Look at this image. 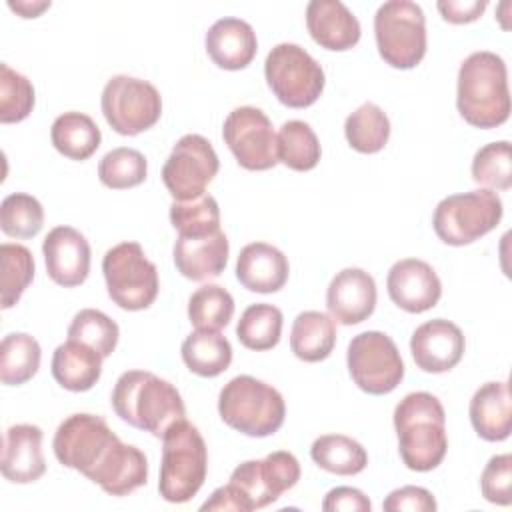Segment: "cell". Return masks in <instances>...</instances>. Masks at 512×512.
Returning a JSON list of instances; mask_svg holds the SVG:
<instances>
[{
    "label": "cell",
    "instance_id": "7a4b0ae2",
    "mask_svg": "<svg viewBox=\"0 0 512 512\" xmlns=\"http://www.w3.org/2000/svg\"><path fill=\"white\" fill-rule=\"evenodd\" d=\"M456 106L460 116L476 128L502 126L510 116L508 70L502 56L478 50L466 56L458 68Z\"/></svg>",
    "mask_w": 512,
    "mask_h": 512
},
{
    "label": "cell",
    "instance_id": "c3c4849f",
    "mask_svg": "<svg viewBox=\"0 0 512 512\" xmlns=\"http://www.w3.org/2000/svg\"><path fill=\"white\" fill-rule=\"evenodd\" d=\"M10 10H14L16 14H20L22 18H38L44 10L50 8V0H10L8 2Z\"/></svg>",
    "mask_w": 512,
    "mask_h": 512
},
{
    "label": "cell",
    "instance_id": "ffe728a7",
    "mask_svg": "<svg viewBox=\"0 0 512 512\" xmlns=\"http://www.w3.org/2000/svg\"><path fill=\"white\" fill-rule=\"evenodd\" d=\"M376 282L362 268H344L328 284L326 306L334 322L354 326L372 316L376 308Z\"/></svg>",
    "mask_w": 512,
    "mask_h": 512
},
{
    "label": "cell",
    "instance_id": "836d02e7",
    "mask_svg": "<svg viewBox=\"0 0 512 512\" xmlns=\"http://www.w3.org/2000/svg\"><path fill=\"white\" fill-rule=\"evenodd\" d=\"M282 322L284 316L278 306L256 302L242 312L236 324V336L244 348L264 352L280 342Z\"/></svg>",
    "mask_w": 512,
    "mask_h": 512
},
{
    "label": "cell",
    "instance_id": "7402d4cb",
    "mask_svg": "<svg viewBox=\"0 0 512 512\" xmlns=\"http://www.w3.org/2000/svg\"><path fill=\"white\" fill-rule=\"evenodd\" d=\"M88 480L98 484L110 496H128L148 482L146 454L118 438L92 470Z\"/></svg>",
    "mask_w": 512,
    "mask_h": 512
},
{
    "label": "cell",
    "instance_id": "484cf974",
    "mask_svg": "<svg viewBox=\"0 0 512 512\" xmlns=\"http://www.w3.org/2000/svg\"><path fill=\"white\" fill-rule=\"evenodd\" d=\"M470 422L486 442H502L512 430V398L508 382H486L470 400Z\"/></svg>",
    "mask_w": 512,
    "mask_h": 512
},
{
    "label": "cell",
    "instance_id": "bcb514c9",
    "mask_svg": "<svg viewBox=\"0 0 512 512\" xmlns=\"http://www.w3.org/2000/svg\"><path fill=\"white\" fill-rule=\"evenodd\" d=\"M324 512H370L372 502L370 498L352 486H336L332 488L322 502Z\"/></svg>",
    "mask_w": 512,
    "mask_h": 512
},
{
    "label": "cell",
    "instance_id": "f1b7e54d",
    "mask_svg": "<svg viewBox=\"0 0 512 512\" xmlns=\"http://www.w3.org/2000/svg\"><path fill=\"white\" fill-rule=\"evenodd\" d=\"M52 146L70 160H88L102 142L98 124L84 112H64L50 128Z\"/></svg>",
    "mask_w": 512,
    "mask_h": 512
},
{
    "label": "cell",
    "instance_id": "f6af8a7d",
    "mask_svg": "<svg viewBox=\"0 0 512 512\" xmlns=\"http://www.w3.org/2000/svg\"><path fill=\"white\" fill-rule=\"evenodd\" d=\"M382 508L386 512H434L438 508L434 496L430 490L422 486H402L392 490L384 502Z\"/></svg>",
    "mask_w": 512,
    "mask_h": 512
},
{
    "label": "cell",
    "instance_id": "d590c367",
    "mask_svg": "<svg viewBox=\"0 0 512 512\" xmlns=\"http://www.w3.org/2000/svg\"><path fill=\"white\" fill-rule=\"evenodd\" d=\"M232 316L234 298L224 286L204 284L188 300V318L196 330L218 332L230 324Z\"/></svg>",
    "mask_w": 512,
    "mask_h": 512
},
{
    "label": "cell",
    "instance_id": "83f0119b",
    "mask_svg": "<svg viewBox=\"0 0 512 512\" xmlns=\"http://www.w3.org/2000/svg\"><path fill=\"white\" fill-rule=\"evenodd\" d=\"M336 344V322L318 310L300 312L290 330V350L304 362H320L330 356Z\"/></svg>",
    "mask_w": 512,
    "mask_h": 512
},
{
    "label": "cell",
    "instance_id": "5b68a950",
    "mask_svg": "<svg viewBox=\"0 0 512 512\" xmlns=\"http://www.w3.org/2000/svg\"><path fill=\"white\" fill-rule=\"evenodd\" d=\"M208 472V448L200 430L186 418L162 436L158 492L166 502L184 504L202 488Z\"/></svg>",
    "mask_w": 512,
    "mask_h": 512
},
{
    "label": "cell",
    "instance_id": "9a60e30c",
    "mask_svg": "<svg viewBox=\"0 0 512 512\" xmlns=\"http://www.w3.org/2000/svg\"><path fill=\"white\" fill-rule=\"evenodd\" d=\"M222 138L246 170H270L278 164V142L270 118L256 106L234 108L222 126Z\"/></svg>",
    "mask_w": 512,
    "mask_h": 512
},
{
    "label": "cell",
    "instance_id": "8992f818",
    "mask_svg": "<svg viewBox=\"0 0 512 512\" xmlns=\"http://www.w3.org/2000/svg\"><path fill=\"white\" fill-rule=\"evenodd\" d=\"M222 422L250 438H266L280 430L286 416L282 394L248 374L228 380L218 394Z\"/></svg>",
    "mask_w": 512,
    "mask_h": 512
},
{
    "label": "cell",
    "instance_id": "2e32d148",
    "mask_svg": "<svg viewBox=\"0 0 512 512\" xmlns=\"http://www.w3.org/2000/svg\"><path fill=\"white\" fill-rule=\"evenodd\" d=\"M466 338L462 330L446 320L434 318L420 324L410 338V352L416 366L428 374L452 370L464 356Z\"/></svg>",
    "mask_w": 512,
    "mask_h": 512
},
{
    "label": "cell",
    "instance_id": "4316f807",
    "mask_svg": "<svg viewBox=\"0 0 512 512\" xmlns=\"http://www.w3.org/2000/svg\"><path fill=\"white\" fill-rule=\"evenodd\" d=\"M102 354L78 340H66L52 354V376L70 392L90 390L102 376Z\"/></svg>",
    "mask_w": 512,
    "mask_h": 512
},
{
    "label": "cell",
    "instance_id": "3957f363",
    "mask_svg": "<svg viewBox=\"0 0 512 512\" xmlns=\"http://www.w3.org/2000/svg\"><path fill=\"white\" fill-rule=\"evenodd\" d=\"M110 404L120 420L156 438H162L174 422L186 418V406L176 386L148 370L120 374Z\"/></svg>",
    "mask_w": 512,
    "mask_h": 512
},
{
    "label": "cell",
    "instance_id": "277c9868",
    "mask_svg": "<svg viewBox=\"0 0 512 512\" xmlns=\"http://www.w3.org/2000/svg\"><path fill=\"white\" fill-rule=\"evenodd\" d=\"M394 428L398 452L406 468L430 472L442 464L448 450L446 414L434 394H406L394 408Z\"/></svg>",
    "mask_w": 512,
    "mask_h": 512
},
{
    "label": "cell",
    "instance_id": "1f68e13d",
    "mask_svg": "<svg viewBox=\"0 0 512 512\" xmlns=\"http://www.w3.org/2000/svg\"><path fill=\"white\" fill-rule=\"evenodd\" d=\"M42 360L40 344L26 332H10L0 344V380L6 386H20L38 372Z\"/></svg>",
    "mask_w": 512,
    "mask_h": 512
},
{
    "label": "cell",
    "instance_id": "e0dca14e",
    "mask_svg": "<svg viewBox=\"0 0 512 512\" xmlns=\"http://www.w3.org/2000/svg\"><path fill=\"white\" fill-rule=\"evenodd\" d=\"M390 300L410 312L420 314L434 308L442 296L436 270L420 258H402L392 264L386 278Z\"/></svg>",
    "mask_w": 512,
    "mask_h": 512
},
{
    "label": "cell",
    "instance_id": "5bb4252c",
    "mask_svg": "<svg viewBox=\"0 0 512 512\" xmlns=\"http://www.w3.org/2000/svg\"><path fill=\"white\" fill-rule=\"evenodd\" d=\"M116 440L118 436L102 416L78 412L60 422L52 448L62 466L78 470L88 478Z\"/></svg>",
    "mask_w": 512,
    "mask_h": 512
},
{
    "label": "cell",
    "instance_id": "f35d334b",
    "mask_svg": "<svg viewBox=\"0 0 512 512\" xmlns=\"http://www.w3.org/2000/svg\"><path fill=\"white\" fill-rule=\"evenodd\" d=\"M44 226V208L42 204L26 194L14 192L8 194L0 204V228L10 238H34Z\"/></svg>",
    "mask_w": 512,
    "mask_h": 512
},
{
    "label": "cell",
    "instance_id": "8fae6325",
    "mask_svg": "<svg viewBox=\"0 0 512 512\" xmlns=\"http://www.w3.org/2000/svg\"><path fill=\"white\" fill-rule=\"evenodd\" d=\"M106 122L122 136L150 130L162 116V96L154 84L128 74L112 76L100 96Z\"/></svg>",
    "mask_w": 512,
    "mask_h": 512
},
{
    "label": "cell",
    "instance_id": "7dc6e473",
    "mask_svg": "<svg viewBox=\"0 0 512 512\" xmlns=\"http://www.w3.org/2000/svg\"><path fill=\"white\" fill-rule=\"evenodd\" d=\"M486 6H488L486 0H466V2L464 0H440L436 4L442 18L450 24L474 22L484 14Z\"/></svg>",
    "mask_w": 512,
    "mask_h": 512
},
{
    "label": "cell",
    "instance_id": "52a82bcc",
    "mask_svg": "<svg viewBox=\"0 0 512 512\" xmlns=\"http://www.w3.org/2000/svg\"><path fill=\"white\" fill-rule=\"evenodd\" d=\"M504 214L494 190L478 188L442 198L432 216L436 236L448 246H466L494 230Z\"/></svg>",
    "mask_w": 512,
    "mask_h": 512
},
{
    "label": "cell",
    "instance_id": "ab89813d",
    "mask_svg": "<svg viewBox=\"0 0 512 512\" xmlns=\"http://www.w3.org/2000/svg\"><path fill=\"white\" fill-rule=\"evenodd\" d=\"M118 336V324L108 314L96 308L80 310L68 326V340L88 344L90 348L100 352L102 358H108L116 350Z\"/></svg>",
    "mask_w": 512,
    "mask_h": 512
},
{
    "label": "cell",
    "instance_id": "7bdbcfd3",
    "mask_svg": "<svg viewBox=\"0 0 512 512\" xmlns=\"http://www.w3.org/2000/svg\"><path fill=\"white\" fill-rule=\"evenodd\" d=\"M170 222L178 234H204L220 228V208L214 196L202 194L192 200L170 204Z\"/></svg>",
    "mask_w": 512,
    "mask_h": 512
},
{
    "label": "cell",
    "instance_id": "603a6c76",
    "mask_svg": "<svg viewBox=\"0 0 512 512\" xmlns=\"http://www.w3.org/2000/svg\"><path fill=\"white\" fill-rule=\"evenodd\" d=\"M306 28L318 46L334 52L354 48L362 34L358 18L340 0L308 2Z\"/></svg>",
    "mask_w": 512,
    "mask_h": 512
},
{
    "label": "cell",
    "instance_id": "30bf717a",
    "mask_svg": "<svg viewBox=\"0 0 512 512\" xmlns=\"http://www.w3.org/2000/svg\"><path fill=\"white\" fill-rule=\"evenodd\" d=\"M266 84L288 108L312 106L326 84L322 66L298 44H276L264 62Z\"/></svg>",
    "mask_w": 512,
    "mask_h": 512
},
{
    "label": "cell",
    "instance_id": "8d00e7d4",
    "mask_svg": "<svg viewBox=\"0 0 512 512\" xmlns=\"http://www.w3.org/2000/svg\"><path fill=\"white\" fill-rule=\"evenodd\" d=\"M148 174L146 156L128 146H118L106 152L98 164V178L112 190H126L140 186Z\"/></svg>",
    "mask_w": 512,
    "mask_h": 512
},
{
    "label": "cell",
    "instance_id": "d4e9b609",
    "mask_svg": "<svg viewBox=\"0 0 512 512\" xmlns=\"http://www.w3.org/2000/svg\"><path fill=\"white\" fill-rule=\"evenodd\" d=\"M290 274L288 258L268 242L246 244L236 260L238 282L258 294H272L284 288Z\"/></svg>",
    "mask_w": 512,
    "mask_h": 512
},
{
    "label": "cell",
    "instance_id": "74e56055",
    "mask_svg": "<svg viewBox=\"0 0 512 512\" xmlns=\"http://www.w3.org/2000/svg\"><path fill=\"white\" fill-rule=\"evenodd\" d=\"M0 262H2V310L12 308L24 290L30 286L34 278V258L32 252L14 242H4L0 246Z\"/></svg>",
    "mask_w": 512,
    "mask_h": 512
},
{
    "label": "cell",
    "instance_id": "f546056e",
    "mask_svg": "<svg viewBox=\"0 0 512 512\" xmlns=\"http://www.w3.org/2000/svg\"><path fill=\"white\" fill-rule=\"evenodd\" d=\"M186 368L202 378H216L232 362V346L220 332L196 330L188 334L180 348Z\"/></svg>",
    "mask_w": 512,
    "mask_h": 512
},
{
    "label": "cell",
    "instance_id": "ee69618b",
    "mask_svg": "<svg viewBox=\"0 0 512 512\" xmlns=\"http://www.w3.org/2000/svg\"><path fill=\"white\" fill-rule=\"evenodd\" d=\"M482 496L498 506H510L512 502V456L496 454L488 460L480 476Z\"/></svg>",
    "mask_w": 512,
    "mask_h": 512
},
{
    "label": "cell",
    "instance_id": "e575fe53",
    "mask_svg": "<svg viewBox=\"0 0 512 512\" xmlns=\"http://www.w3.org/2000/svg\"><path fill=\"white\" fill-rule=\"evenodd\" d=\"M344 136L356 152L376 154L388 144L390 120L378 104L364 102L346 118Z\"/></svg>",
    "mask_w": 512,
    "mask_h": 512
},
{
    "label": "cell",
    "instance_id": "ac0fdd59",
    "mask_svg": "<svg viewBox=\"0 0 512 512\" xmlns=\"http://www.w3.org/2000/svg\"><path fill=\"white\" fill-rule=\"evenodd\" d=\"M48 276L64 286H80L90 272V244L82 232L72 226H56L42 244Z\"/></svg>",
    "mask_w": 512,
    "mask_h": 512
},
{
    "label": "cell",
    "instance_id": "ba28073f",
    "mask_svg": "<svg viewBox=\"0 0 512 512\" xmlns=\"http://www.w3.org/2000/svg\"><path fill=\"white\" fill-rule=\"evenodd\" d=\"M374 36L378 54L388 66L410 70L426 54V16L416 2H384L374 14Z\"/></svg>",
    "mask_w": 512,
    "mask_h": 512
},
{
    "label": "cell",
    "instance_id": "7c38bea8",
    "mask_svg": "<svg viewBox=\"0 0 512 512\" xmlns=\"http://www.w3.org/2000/svg\"><path fill=\"white\" fill-rule=\"evenodd\" d=\"M346 364L354 384L372 396L392 392L404 378L402 356L394 340L380 330L356 334L348 344Z\"/></svg>",
    "mask_w": 512,
    "mask_h": 512
},
{
    "label": "cell",
    "instance_id": "d6986e66",
    "mask_svg": "<svg viewBox=\"0 0 512 512\" xmlns=\"http://www.w3.org/2000/svg\"><path fill=\"white\" fill-rule=\"evenodd\" d=\"M230 244L222 228L204 234H178L172 258L176 270L194 282L218 278L228 262Z\"/></svg>",
    "mask_w": 512,
    "mask_h": 512
},
{
    "label": "cell",
    "instance_id": "4fadbf2b",
    "mask_svg": "<svg viewBox=\"0 0 512 512\" xmlns=\"http://www.w3.org/2000/svg\"><path fill=\"white\" fill-rule=\"evenodd\" d=\"M218 168L220 160L210 140L200 134H184L162 166V182L174 200L184 202L202 196Z\"/></svg>",
    "mask_w": 512,
    "mask_h": 512
},
{
    "label": "cell",
    "instance_id": "cb8c5ba5",
    "mask_svg": "<svg viewBox=\"0 0 512 512\" xmlns=\"http://www.w3.org/2000/svg\"><path fill=\"white\" fill-rule=\"evenodd\" d=\"M204 46L210 60L224 70L246 68L258 52L254 28L246 20L234 16L216 20L204 36Z\"/></svg>",
    "mask_w": 512,
    "mask_h": 512
},
{
    "label": "cell",
    "instance_id": "6da1fadb",
    "mask_svg": "<svg viewBox=\"0 0 512 512\" xmlns=\"http://www.w3.org/2000/svg\"><path fill=\"white\" fill-rule=\"evenodd\" d=\"M300 480V462L292 452L276 450L262 460L238 464L226 486H220L200 510L250 512L274 504Z\"/></svg>",
    "mask_w": 512,
    "mask_h": 512
},
{
    "label": "cell",
    "instance_id": "4dcf8cb0",
    "mask_svg": "<svg viewBox=\"0 0 512 512\" xmlns=\"http://www.w3.org/2000/svg\"><path fill=\"white\" fill-rule=\"evenodd\" d=\"M310 456L316 466L338 476L360 474L368 464L364 446L344 434L318 436L310 446Z\"/></svg>",
    "mask_w": 512,
    "mask_h": 512
},
{
    "label": "cell",
    "instance_id": "b9f144b4",
    "mask_svg": "<svg viewBox=\"0 0 512 512\" xmlns=\"http://www.w3.org/2000/svg\"><path fill=\"white\" fill-rule=\"evenodd\" d=\"M36 102L32 82L12 70L6 62L0 64V122L14 124L28 118Z\"/></svg>",
    "mask_w": 512,
    "mask_h": 512
},
{
    "label": "cell",
    "instance_id": "44dd1931",
    "mask_svg": "<svg viewBox=\"0 0 512 512\" xmlns=\"http://www.w3.org/2000/svg\"><path fill=\"white\" fill-rule=\"evenodd\" d=\"M42 428L36 424H14L4 434L2 476L14 484H30L44 476Z\"/></svg>",
    "mask_w": 512,
    "mask_h": 512
},
{
    "label": "cell",
    "instance_id": "9c48e42d",
    "mask_svg": "<svg viewBox=\"0 0 512 512\" xmlns=\"http://www.w3.org/2000/svg\"><path fill=\"white\" fill-rule=\"evenodd\" d=\"M110 300L128 312L146 310L158 296V270L138 242H120L102 258Z\"/></svg>",
    "mask_w": 512,
    "mask_h": 512
},
{
    "label": "cell",
    "instance_id": "60d3db41",
    "mask_svg": "<svg viewBox=\"0 0 512 512\" xmlns=\"http://www.w3.org/2000/svg\"><path fill=\"white\" fill-rule=\"evenodd\" d=\"M472 180L488 190H508L512 186L510 142L498 140L482 146L472 158Z\"/></svg>",
    "mask_w": 512,
    "mask_h": 512
},
{
    "label": "cell",
    "instance_id": "d6a6232c",
    "mask_svg": "<svg viewBox=\"0 0 512 512\" xmlns=\"http://www.w3.org/2000/svg\"><path fill=\"white\" fill-rule=\"evenodd\" d=\"M278 162L296 172H308L316 168L322 156V148L316 132L304 120H288L276 134Z\"/></svg>",
    "mask_w": 512,
    "mask_h": 512
}]
</instances>
